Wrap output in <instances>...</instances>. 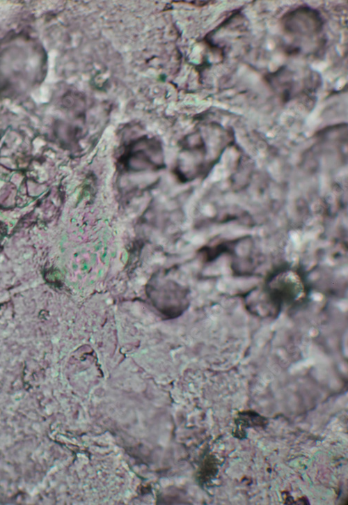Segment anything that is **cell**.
<instances>
[{
    "label": "cell",
    "mask_w": 348,
    "mask_h": 505,
    "mask_svg": "<svg viewBox=\"0 0 348 505\" xmlns=\"http://www.w3.org/2000/svg\"><path fill=\"white\" fill-rule=\"evenodd\" d=\"M267 419L260 416L256 412L252 411L243 412L238 414V418L235 421H239V424L245 427L250 426H262L267 424Z\"/></svg>",
    "instance_id": "obj_3"
},
{
    "label": "cell",
    "mask_w": 348,
    "mask_h": 505,
    "mask_svg": "<svg viewBox=\"0 0 348 505\" xmlns=\"http://www.w3.org/2000/svg\"><path fill=\"white\" fill-rule=\"evenodd\" d=\"M118 166L127 174L158 171L164 166L161 146L155 139L146 137L134 140L125 147Z\"/></svg>",
    "instance_id": "obj_1"
},
{
    "label": "cell",
    "mask_w": 348,
    "mask_h": 505,
    "mask_svg": "<svg viewBox=\"0 0 348 505\" xmlns=\"http://www.w3.org/2000/svg\"><path fill=\"white\" fill-rule=\"evenodd\" d=\"M304 281L294 270H283L270 277L263 288L266 302L273 311L296 303L303 298L306 288Z\"/></svg>",
    "instance_id": "obj_2"
}]
</instances>
